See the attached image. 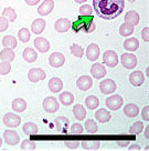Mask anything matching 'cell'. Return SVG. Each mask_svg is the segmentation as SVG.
Masks as SVG:
<instances>
[{
    "label": "cell",
    "mask_w": 149,
    "mask_h": 151,
    "mask_svg": "<svg viewBox=\"0 0 149 151\" xmlns=\"http://www.w3.org/2000/svg\"><path fill=\"white\" fill-rule=\"evenodd\" d=\"M124 0H93V8L99 18L112 20L123 12Z\"/></svg>",
    "instance_id": "6da1fadb"
},
{
    "label": "cell",
    "mask_w": 149,
    "mask_h": 151,
    "mask_svg": "<svg viewBox=\"0 0 149 151\" xmlns=\"http://www.w3.org/2000/svg\"><path fill=\"white\" fill-rule=\"evenodd\" d=\"M71 28L73 29L75 32H81V31H84L86 33L93 32L95 30L94 17L93 16H81L79 14L74 22L71 24Z\"/></svg>",
    "instance_id": "7a4b0ae2"
},
{
    "label": "cell",
    "mask_w": 149,
    "mask_h": 151,
    "mask_svg": "<svg viewBox=\"0 0 149 151\" xmlns=\"http://www.w3.org/2000/svg\"><path fill=\"white\" fill-rule=\"evenodd\" d=\"M121 65L126 69H134L137 66V57L134 53H123L121 57Z\"/></svg>",
    "instance_id": "3957f363"
},
{
    "label": "cell",
    "mask_w": 149,
    "mask_h": 151,
    "mask_svg": "<svg viewBox=\"0 0 149 151\" xmlns=\"http://www.w3.org/2000/svg\"><path fill=\"white\" fill-rule=\"evenodd\" d=\"M43 108L48 113H54L60 109V104L57 99L54 97H48L43 100Z\"/></svg>",
    "instance_id": "277c9868"
},
{
    "label": "cell",
    "mask_w": 149,
    "mask_h": 151,
    "mask_svg": "<svg viewBox=\"0 0 149 151\" xmlns=\"http://www.w3.org/2000/svg\"><path fill=\"white\" fill-rule=\"evenodd\" d=\"M103 61L109 68H114V67H116L118 65V56H117V53L115 51L107 50L103 55Z\"/></svg>",
    "instance_id": "5b68a950"
},
{
    "label": "cell",
    "mask_w": 149,
    "mask_h": 151,
    "mask_svg": "<svg viewBox=\"0 0 149 151\" xmlns=\"http://www.w3.org/2000/svg\"><path fill=\"white\" fill-rule=\"evenodd\" d=\"M4 123H5V126L9 128H17L21 123V118L17 116L16 113L8 112L6 113L4 117Z\"/></svg>",
    "instance_id": "8992f818"
},
{
    "label": "cell",
    "mask_w": 149,
    "mask_h": 151,
    "mask_svg": "<svg viewBox=\"0 0 149 151\" xmlns=\"http://www.w3.org/2000/svg\"><path fill=\"white\" fill-rule=\"evenodd\" d=\"M105 104H106V107L109 108L111 110H118L124 104V99L119 94H114V96L106 99Z\"/></svg>",
    "instance_id": "52a82bcc"
},
{
    "label": "cell",
    "mask_w": 149,
    "mask_h": 151,
    "mask_svg": "<svg viewBox=\"0 0 149 151\" xmlns=\"http://www.w3.org/2000/svg\"><path fill=\"white\" fill-rule=\"evenodd\" d=\"M45 72L40 69V68H32V69H30L28 72V79L31 82H39V81L41 80H44L45 79Z\"/></svg>",
    "instance_id": "ba28073f"
},
{
    "label": "cell",
    "mask_w": 149,
    "mask_h": 151,
    "mask_svg": "<svg viewBox=\"0 0 149 151\" xmlns=\"http://www.w3.org/2000/svg\"><path fill=\"white\" fill-rule=\"evenodd\" d=\"M117 86L115 81L112 79H105L99 83V90L104 94H111L116 90Z\"/></svg>",
    "instance_id": "9c48e42d"
},
{
    "label": "cell",
    "mask_w": 149,
    "mask_h": 151,
    "mask_svg": "<svg viewBox=\"0 0 149 151\" xmlns=\"http://www.w3.org/2000/svg\"><path fill=\"white\" fill-rule=\"evenodd\" d=\"M4 139L6 143L9 146H16L20 142V137H19L18 132L13 130H6L4 132Z\"/></svg>",
    "instance_id": "30bf717a"
},
{
    "label": "cell",
    "mask_w": 149,
    "mask_h": 151,
    "mask_svg": "<svg viewBox=\"0 0 149 151\" xmlns=\"http://www.w3.org/2000/svg\"><path fill=\"white\" fill-rule=\"evenodd\" d=\"M64 62H65V57L60 52H53L49 57V63L53 68H60L64 65Z\"/></svg>",
    "instance_id": "8fae6325"
},
{
    "label": "cell",
    "mask_w": 149,
    "mask_h": 151,
    "mask_svg": "<svg viewBox=\"0 0 149 151\" xmlns=\"http://www.w3.org/2000/svg\"><path fill=\"white\" fill-rule=\"evenodd\" d=\"M54 123H55L56 130L64 134V133L67 132L70 120H69V118H66V117H57V118L54 119Z\"/></svg>",
    "instance_id": "7c38bea8"
},
{
    "label": "cell",
    "mask_w": 149,
    "mask_h": 151,
    "mask_svg": "<svg viewBox=\"0 0 149 151\" xmlns=\"http://www.w3.org/2000/svg\"><path fill=\"white\" fill-rule=\"evenodd\" d=\"M76 85H77L79 90H82V91H87V90L91 89V87L93 86V79H92L89 76H82V77H79V79H77Z\"/></svg>",
    "instance_id": "4fadbf2b"
},
{
    "label": "cell",
    "mask_w": 149,
    "mask_h": 151,
    "mask_svg": "<svg viewBox=\"0 0 149 151\" xmlns=\"http://www.w3.org/2000/svg\"><path fill=\"white\" fill-rule=\"evenodd\" d=\"M99 47H98L96 43H92V45H89L87 49H86V58L89 59V61H96L98 59V57H99Z\"/></svg>",
    "instance_id": "5bb4252c"
},
{
    "label": "cell",
    "mask_w": 149,
    "mask_h": 151,
    "mask_svg": "<svg viewBox=\"0 0 149 151\" xmlns=\"http://www.w3.org/2000/svg\"><path fill=\"white\" fill-rule=\"evenodd\" d=\"M54 8V1L53 0H44L42 5L38 8V14L40 16H48L51 14L52 10Z\"/></svg>",
    "instance_id": "9a60e30c"
},
{
    "label": "cell",
    "mask_w": 149,
    "mask_h": 151,
    "mask_svg": "<svg viewBox=\"0 0 149 151\" xmlns=\"http://www.w3.org/2000/svg\"><path fill=\"white\" fill-rule=\"evenodd\" d=\"M34 47L37 50L41 52V53H45L49 51L50 49V43L45 38L43 37H38L34 39Z\"/></svg>",
    "instance_id": "2e32d148"
},
{
    "label": "cell",
    "mask_w": 149,
    "mask_h": 151,
    "mask_svg": "<svg viewBox=\"0 0 149 151\" xmlns=\"http://www.w3.org/2000/svg\"><path fill=\"white\" fill-rule=\"evenodd\" d=\"M91 73L95 79H102L103 77H105L106 75V69L102 63L95 62L91 68Z\"/></svg>",
    "instance_id": "e0dca14e"
},
{
    "label": "cell",
    "mask_w": 149,
    "mask_h": 151,
    "mask_svg": "<svg viewBox=\"0 0 149 151\" xmlns=\"http://www.w3.org/2000/svg\"><path fill=\"white\" fill-rule=\"evenodd\" d=\"M71 21L66 18H61L56 20L54 24V28L57 32H66L71 28Z\"/></svg>",
    "instance_id": "ac0fdd59"
},
{
    "label": "cell",
    "mask_w": 149,
    "mask_h": 151,
    "mask_svg": "<svg viewBox=\"0 0 149 151\" xmlns=\"http://www.w3.org/2000/svg\"><path fill=\"white\" fill-rule=\"evenodd\" d=\"M129 81H131V83L133 86L139 87V86H141L144 83L145 77L141 71H134V72H131V76H129Z\"/></svg>",
    "instance_id": "d6986e66"
},
{
    "label": "cell",
    "mask_w": 149,
    "mask_h": 151,
    "mask_svg": "<svg viewBox=\"0 0 149 151\" xmlns=\"http://www.w3.org/2000/svg\"><path fill=\"white\" fill-rule=\"evenodd\" d=\"M44 29H45V21L42 18L35 19L31 24V31L34 35H40L43 32Z\"/></svg>",
    "instance_id": "ffe728a7"
},
{
    "label": "cell",
    "mask_w": 149,
    "mask_h": 151,
    "mask_svg": "<svg viewBox=\"0 0 149 151\" xmlns=\"http://www.w3.org/2000/svg\"><path fill=\"white\" fill-rule=\"evenodd\" d=\"M125 22L131 26H136L139 22V14L135 10H131L125 14Z\"/></svg>",
    "instance_id": "44dd1931"
},
{
    "label": "cell",
    "mask_w": 149,
    "mask_h": 151,
    "mask_svg": "<svg viewBox=\"0 0 149 151\" xmlns=\"http://www.w3.org/2000/svg\"><path fill=\"white\" fill-rule=\"evenodd\" d=\"M62 88H63V82H62L60 78L54 77V78L50 79V81H49V89L51 90L53 93L60 92Z\"/></svg>",
    "instance_id": "7402d4cb"
},
{
    "label": "cell",
    "mask_w": 149,
    "mask_h": 151,
    "mask_svg": "<svg viewBox=\"0 0 149 151\" xmlns=\"http://www.w3.org/2000/svg\"><path fill=\"white\" fill-rule=\"evenodd\" d=\"M22 57H23V59L27 62L32 63V62H34L38 59V53L32 48H26L23 52H22Z\"/></svg>",
    "instance_id": "603a6c76"
},
{
    "label": "cell",
    "mask_w": 149,
    "mask_h": 151,
    "mask_svg": "<svg viewBox=\"0 0 149 151\" xmlns=\"http://www.w3.org/2000/svg\"><path fill=\"white\" fill-rule=\"evenodd\" d=\"M95 118H96V120H98L99 122L105 123L112 119V114L108 112L106 109H99V110H97L96 113H95Z\"/></svg>",
    "instance_id": "cb8c5ba5"
},
{
    "label": "cell",
    "mask_w": 149,
    "mask_h": 151,
    "mask_svg": "<svg viewBox=\"0 0 149 151\" xmlns=\"http://www.w3.org/2000/svg\"><path fill=\"white\" fill-rule=\"evenodd\" d=\"M124 48L127 51H136L139 48V41L136 38H128L124 42Z\"/></svg>",
    "instance_id": "d4e9b609"
},
{
    "label": "cell",
    "mask_w": 149,
    "mask_h": 151,
    "mask_svg": "<svg viewBox=\"0 0 149 151\" xmlns=\"http://www.w3.org/2000/svg\"><path fill=\"white\" fill-rule=\"evenodd\" d=\"M124 113L129 118H134L136 116H138L139 113V108L134 104H128L124 107Z\"/></svg>",
    "instance_id": "484cf974"
},
{
    "label": "cell",
    "mask_w": 149,
    "mask_h": 151,
    "mask_svg": "<svg viewBox=\"0 0 149 151\" xmlns=\"http://www.w3.org/2000/svg\"><path fill=\"white\" fill-rule=\"evenodd\" d=\"M12 109L16 112H23L27 109V102L22 98H16L12 101Z\"/></svg>",
    "instance_id": "4316f807"
},
{
    "label": "cell",
    "mask_w": 149,
    "mask_h": 151,
    "mask_svg": "<svg viewBox=\"0 0 149 151\" xmlns=\"http://www.w3.org/2000/svg\"><path fill=\"white\" fill-rule=\"evenodd\" d=\"M14 57H16V53L10 48H5L4 50H1V52H0V59L2 61H8V62L13 61Z\"/></svg>",
    "instance_id": "83f0119b"
},
{
    "label": "cell",
    "mask_w": 149,
    "mask_h": 151,
    "mask_svg": "<svg viewBox=\"0 0 149 151\" xmlns=\"http://www.w3.org/2000/svg\"><path fill=\"white\" fill-rule=\"evenodd\" d=\"M73 113L77 120H84L86 117V109L82 104H75L73 107Z\"/></svg>",
    "instance_id": "f1b7e54d"
},
{
    "label": "cell",
    "mask_w": 149,
    "mask_h": 151,
    "mask_svg": "<svg viewBox=\"0 0 149 151\" xmlns=\"http://www.w3.org/2000/svg\"><path fill=\"white\" fill-rule=\"evenodd\" d=\"M59 99H60V101L64 106H70L74 101V96L71 93V92H69V91H64V92H62L59 96Z\"/></svg>",
    "instance_id": "f546056e"
},
{
    "label": "cell",
    "mask_w": 149,
    "mask_h": 151,
    "mask_svg": "<svg viewBox=\"0 0 149 151\" xmlns=\"http://www.w3.org/2000/svg\"><path fill=\"white\" fill-rule=\"evenodd\" d=\"M22 130H23V132L26 134L32 136V134H37L39 129H38V126L34 122H27L23 124Z\"/></svg>",
    "instance_id": "4dcf8cb0"
},
{
    "label": "cell",
    "mask_w": 149,
    "mask_h": 151,
    "mask_svg": "<svg viewBox=\"0 0 149 151\" xmlns=\"http://www.w3.org/2000/svg\"><path fill=\"white\" fill-rule=\"evenodd\" d=\"M2 45L5 48H10V49H14L17 47V39L13 36H5L2 38Z\"/></svg>",
    "instance_id": "1f68e13d"
},
{
    "label": "cell",
    "mask_w": 149,
    "mask_h": 151,
    "mask_svg": "<svg viewBox=\"0 0 149 151\" xmlns=\"http://www.w3.org/2000/svg\"><path fill=\"white\" fill-rule=\"evenodd\" d=\"M85 106L89 109H91V110H94V109H96L99 106V100L95 96H89L85 99Z\"/></svg>",
    "instance_id": "d6a6232c"
},
{
    "label": "cell",
    "mask_w": 149,
    "mask_h": 151,
    "mask_svg": "<svg viewBox=\"0 0 149 151\" xmlns=\"http://www.w3.org/2000/svg\"><path fill=\"white\" fill-rule=\"evenodd\" d=\"M2 17H5L8 21H12L13 22L14 20L17 19V12L13 8L11 7H8V8H5L2 10Z\"/></svg>",
    "instance_id": "836d02e7"
},
{
    "label": "cell",
    "mask_w": 149,
    "mask_h": 151,
    "mask_svg": "<svg viewBox=\"0 0 149 151\" xmlns=\"http://www.w3.org/2000/svg\"><path fill=\"white\" fill-rule=\"evenodd\" d=\"M133 32H134V26H131L125 22L119 27V33L123 37H128V36L133 35Z\"/></svg>",
    "instance_id": "e575fe53"
},
{
    "label": "cell",
    "mask_w": 149,
    "mask_h": 151,
    "mask_svg": "<svg viewBox=\"0 0 149 151\" xmlns=\"http://www.w3.org/2000/svg\"><path fill=\"white\" fill-rule=\"evenodd\" d=\"M99 146H101V143L97 140H86V141L82 142V147L87 150H96L99 148Z\"/></svg>",
    "instance_id": "d590c367"
},
{
    "label": "cell",
    "mask_w": 149,
    "mask_h": 151,
    "mask_svg": "<svg viewBox=\"0 0 149 151\" xmlns=\"http://www.w3.org/2000/svg\"><path fill=\"white\" fill-rule=\"evenodd\" d=\"M85 130L89 132V133H96L97 132L98 127L93 119H87L85 121Z\"/></svg>",
    "instance_id": "8d00e7d4"
},
{
    "label": "cell",
    "mask_w": 149,
    "mask_h": 151,
    "mask_svg": "<svg viewBox=\"0 0 149 151\" xmlns=\"http://www.w3.org/2000/svg\"><path fill=\"white\" fill-rule=\"evenodd\" d=\"M30 37H31V35H30L29 29L21 28L18 31V38L21 42H28L29 40H30Z\"/></svg>",
    "instance_id": "74e56055"
},
{
    "label": "cell",
    "mask_w": 149,
    "mask_h": 151,
    "mask_svg": "<svg viewBox=\"0 0 149 151\" xmlns=\"http://www.w3.org/2000/svg\"><path fill=\"white\" fill-rule=\"evenodd\" d=\"M143 129H144V124H143V122H141V121H137V122H135L131 127L129 132H131V134L136 136V134H139L140 132L143 131Z\"/></svg>",
    "instance_id": "f35d334b"
},
{
    "label": "cell",
    "mask_w": 149,
    "mask_h": 151,
    "mask_svg": "<svg viewBox=\"0 0 149 151\" xmlns=\"http://www.w3.org/2000/svg\"><path fill=\"white\" fill-rule=\"evenodd\" d=\"M70 50H71V52H72L75 57H77V58H82L84 55V49L81 47L79 45H76V43L71 46Z\"/></svg>",
    "instance_id": "ab89813d"
},
{
    "label": "cell",
    "mask_w": 149,
    "mask_h": 151,
    "mask_svg": "<svg viewBox=\"0 0 149 151\" xmlns=\"http://www.w3.org/2000/svg\"><path fill=\"white\" fill-rule=\"evenodd\" d=\"M11 71V63L8 61L0 62V75L7 76Z\"/></svg>",
    "instance_id": "60d3db41"
},
{
    "label": "cell",
    "mask_w": 149,
    "mask_h": 151,
    "mask_svg": "<svg viewBox=\"0 0 149 151\" xmlns=\"http://www.w3.org/2000/svg\"><path fill=\"white\" fill-rule=\"evenodd\" d=\"M21 149L23 150H31V149H35V142L30 140V139H26L21 143Z\"/></svg>",
    "instance_id": "b9f144b4"
},
{
    "label": "cell",
    "mask_w": 149,
    "mask_h": 151,
    "mask_svg": "<svg viewBox=\"0 0 149 151\" xmlns=\"http://www.w3.org/2000/svg\"><path fill=\"white\" fill-rule=\"evenodd\" d=\"M83 130L84 128L82 124H79V123H74L70 129V133L71 134H82L83 133Z\"/></svg>",
    "instance_id": "7bdbcfd3"
},
{
    "label": "cell",
    "mask_w": 149,
    "mask_h": 151,
    "mask_svg": "<svg viewBox=\"0 0 149 151\" xmlns=\"http://www.w3.org/2000/svg\"><path fill=\"white\" fill-rule=\"evenodd\" d=\"M93 9L89 5H84L79 8V14L81 16H92Z\"/></svg>",
    "instance_id": "ee69618b"
},
{
    "label": "cell",
    "mask_w": 149,
    "mask_h": 151,
    "mask_svg": "<svg viewBox=\"0 0 149 151\" xmlns=\"http://www.w3.org/2000/svg\"><path fill=\"white\" fill-rule=\"evenodd\" d=\"M9 27V22H8V20L5 18V17H0V32H4L6 31L7 29Z\"/></svg>",
    "instance_id": "f6af8a7d"
},
{
    "label": "cell",
    "mask_w": 149,
    "mask_h": 151,
    "mask_svg": "<svg viewBox=\"0 0 149 151\" xmlns=\"http://www.w3.org/2000/svg\"><path fill=\"white\" fill-rule=\"evenodd\" d=\"M65 146L67 148H70V149H75V148H77L79 146V141H77V140H69V141L65 142Z\"/></svg>",
    "instance_id": "bcb514c9"
},
{
    "label": "cell",
    "mask_w": 149,
    "mask_h": 151,
    "mask_svg": "<svg viewBox=\"0 0 149 151\" xmlns=\"http://www.w3.org/2000/svg\"><path fill=\"white\" fill-rule=\"evenodd\" d=\"M141 117H143V119H144V120H146V121H148V120H149V106H146V107H144V109H143V112H141Z\"/></svg>",
    "instance_id": "7dc6e473"
},
{
    "label": "cell",
    "mask_w": 149,
    "mask_h": 151,
    "mask_svg": "<svg viewBox=\"0 0 149 151\" xmlns=\"http://www.w3.org/2000/svg\"><path fill=\"white\" fill-rule=\"evenodd\" d=\"M149 28L148 27H146V28L143 29V31H141V37L144 39L146 42H148L149 41Z\"/></svg>",
    "instance_id": "c3c4849f"
},
{
    "label": "cell",
    "mask_w": 149,
    "mask_h": 151,
    "mask_svg": "<svg viewBox=\"0 0 149 151\" xmlns=\"http://www.w3.org/2000/svg\"><path fill=\"white\" fill-rule=\"evenodd\" d=\"M29 6H35L37 4L40 2V0H24Z\"/></svg>",
    "instance_id": "681fc988"
},
{
    "label": "cell",
    "mask_w": 149,
    "mask_h": 151,
    "mask_svg": "<svg viewBox=\"0 0 149 151\" xmlns=\"http://www.w3.org/2000/svg\"><path fill=\"white\" fill-rule=\"evenodd\" d=\"M117 143H118V146L119 147H126V146H128L129 142L127 141V140H124V141H118Z\"/></svg>",
    "instance_id": "f907efd6"
},
{
    "label": "cell",
    "mask_w": 149,
    "mask_h": 151,
    "mask_svg": "<svg viewBox=\"0 0 149 151\" xmlns=\"http://www.w3.org/2000/svg\"><path fill=\"white\" fill-rule=\"evenodd\" d=\"M134 149H136V150H140V146H138V145H133V146L129 147V150H134Z\"/></svg>",
    "instance_id": "816d5d0a"
},
{
    "label": "cell",
    "mask_w": 149,
    "mask_h": 151,
    "mask_svg": "<svg viewBox=\"0 0 149 151\" xmlns=\"http://www.w3.org/2000/svg\"><path fill=\"white\" fill-rule=\"evenodd\" d=\"M149 127H146V131H145V137H146V139H149Z\"/></svg>",
    "instance_id": "f5cc1de1"
},
{
    "label": "cell",
    "mask_w": 149,
    "mask_h": 151,
    "mask_svg": "<svg viewBox=\"0 0 149 151\" xmlns=\"http://www.w3.org/2000/svg\"><path fill=\"white\" fill-rule=\"evenodd\" d=\"M76 4H83V2H85L86 0H74Z\"/></svg>",
    "instance_id": "db71d44e"
},
{
    "label": "cell",
    "mask_w": 149,
    "mask_h": 151,
    "mask_svg": "<svg viewBox=\"0 0 149 151\" xmlns=\"http://www.w3.org/2000/svg\"><path fill=\"white\" fill-rule=\"evenodd\" d=\"M1 146H2V138L0 137V148H1Z\"/></svg>",
    "instance_id": "11a10c76"
},
{
    "label": "cell",
    "mask_w": 149,
    "mask_h": 151,
    "mask_svg": "<svg viewBox=\"0 0 149 151\" xmlns=\"http://www.w3.org/2000/svg\"><path fill=\"white\" fill-rule=\"evenodd\" d=\"M128 1H131V2H134V1H135V0H128Z\"/></svg>",
    "instance_id": "9f6ffc18"
}]
</instances>
